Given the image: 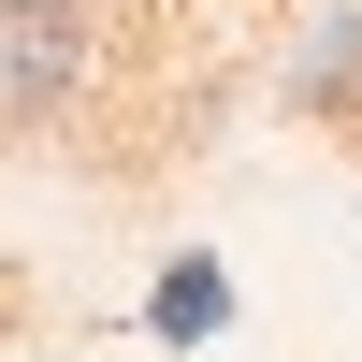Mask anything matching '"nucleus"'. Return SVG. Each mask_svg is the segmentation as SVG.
<instances>
[{
    "label": "nucleus",
    "instance_id": "f03ea898",
    "mask_svg": "<svg viewBox=\"0 0 362 362\" xmlns=\"http://www.w3.org/2000/svg\"><path fill=\"white\" fill-rule=\"evenodd\" d=\"M305 102H362V15L319 29V58H305Z\"/></svg>",
    "mask_w": 362,
    "mask_h": 362
},
{
    "label": "nucleus",
    "instance_id": "f257e3e1",
    "mask_svg": "<svg viewBox=\"0 0 362 362\" xmlns=\"http://www.w3.org/2000/svg\"><path fill=\"white\" fill-rule=\"evenodd\" d=\"M87 87V15L73 0H0V131H44Z\"/></svg>",
    "mask_w": 362,
    "mask_h": 362
}]
</instances>
